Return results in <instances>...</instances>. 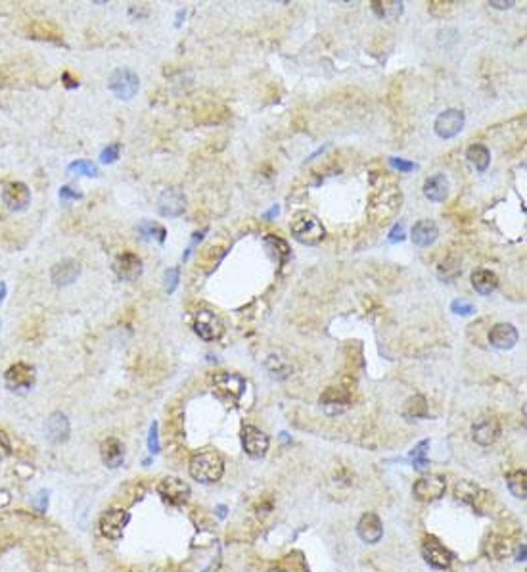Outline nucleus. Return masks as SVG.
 I'll use <instances>...</instances> for the list:
<instances>
[{
    "instance_id": "f257e3e1",
    "label": "nucleus",
    "mask_w": 527,
    "mask_h": 572,
    "mask_svg": "<svg viewBox=\"0 0 527 572\" xmlns=\"http://www.w3.org/2000/svg\"><path fill=\"white\" fill-rule=\"evenodd\" d=\"M224 475V461L215 449H201L190 459V476L201 484H213Z\"/></svg>"
},
{
    "instance_id": "f03ea898",
    "label": "nucleus",
    "mask_w": 527,
    "mask_h": 572,
    "mask_svg": "<svg viewBox=\"0 0 527 572\" xmlns=\"http://www.w3.org/2000/svg\"><path fill=\"white\" fill-rule=\"evenodd\" d=\"M291 237L301 244L315 246L322 242V238L326 237V229L320 223L319 217L311 216V214H301L291 223Z\"/></svg>"
},
{
    "instance_id": "7ed1b4c3",
    "label": "nucleus",
    "mask_w": 527,
    "mask_h": 572,
    "mask_svg": "<svg viewBox=\"0 0 527 572\" xmlns=\"http://www.w3.org/2000/svg\"><path fill=\"white\" fill-rule=\"evenodd\" d=\"M108 89L112 90L119 100H131L138 92V89H140V79H138V75L134 74L133 69L119 67V69H115L110 75Z\"/></svg>"
},
{
    "instance_id": "20e7f679",
    "label": "nucleus",
    "mask_w": 527,
    "mask_h": 572,
    "mask_svg": "<svg viewBox=\"0 0 527 572\" xmlns=\"http://www.w3.org/2000/svg\"><path fill=\"white\" fill-rule=\"evenodd\" d=\"M194 330L196 335L200 336L201 340L205 342H213V340H219L224 333V325L221 317L217 315L215 312H211L208 307L203 309H198L196 312V317H194Z\"/></svg>"
},
{
    "instance_id": "39448f33",
    "label": "nucleus",
    "mask_w": 527,
    "mask_h": 572,
    "mask_svg": "<svg viewBox=\"0 0 527 572\" xmlns=\"http://www.w3.org/2000/svg\"><path fill=\"white\" fill-rule=\"evenodd\" d=\"M401 208V193L391 186V188H382L378 194L372 196V204H370V216L374 219H384L386 221L387 217H391Z\"/></svg>"
},
{
    "instance_id": "423d86ee",
    "label": "nucleus",
    "mask_w": 527,
    "mask_h": 572,
    "mask_svg": "<svg viewBox=\"0 0 527 572\" xmlns=\"http://www.w3.org/2000/svg\"><path fill=\"white\" fill-rule=\"evenodd\" d=\"M270 440L263 431H259L253 424H245L242 428V447L252 459H263L268 452Z\"/></svg>"
},
{
    "instance_id": "0eeeda50",
    "label": "nucleus",
    "mask_w": 527,
    "mask_h": 572,
    "mask_svg": "<svg viewBox=\"0 0 527 572\" xmlns=\"http://www.w3.org/2000/svg\"><path fill=\"white\" fill-rule=\"evenodd\" d=\"M213 386L221 396H224L226 400L240 401V398L245 392V380L244 377H240L236 372H215L213 375Z\"/></svg>"
},
{
    "instance_id": "6e6552de",
    "label": "nucleus",
    "mask_w": 527,
    "mask_h": 572,
    "mask_svg": "<svg viewBox=\"0 0 527 572\" xmlns=\"http://www.w3.org/2000/svg\"><path fill=\"white\" fill-rule=\"evenodd\" d=\"M157 494L169 505L178 507L186 503V499L190 498V486L185 480L177 478V476H167V478H164L161 482L157 484Z\"/></svg>"
},
{
    "instance_id": "1a4fd4ad",
    "label": "nucleus",
    "mask_w": 527,
    "mask_h": 572,
    "mask_svg": "<svg viewBox=\"0 0 527 572\" xmlns=\"http://www.w3.org/2000/svg\"><path fill=\"white\" fill-rule=\"evenodd\" d=\"M131 515L125 509H110L100 517V532L110 540H121Z\"/></svg>"
},
{
    "instance_id": "9d476101",
    "label": "nucleus",
    "mask_w": 527,
    "mask_h": 572,
    "mask_svg": "<svg viewBox=\"0 0 527 572\" xmlns=\"http://www.w3.org/2000/svg\"><path fill=\"white\" fill-rule=\"evenodd\" d=\"M462 129H464V112L456 110V108L441 112L433 123V131L439 139H453L461 133Z\"/></svg>"
},
{
    "instance_id": "9b49d317",
    "label": "nucleus",
    "mask_w": 527,
    "mask_h": 572,
    "mask_svg": "<svg viewBox=\"0 0 527 572\" xmlns=\"http://www.w3.org/2000/svg\"><path fill=\"white\" fill-rule=\"evenodd\" d=\"M447 490V482L443 476L430 475L424 476L420 480H416L412 486V494L418 501H435L439 499Z\"/></svg>"
},
{
    "instance_id": "f8f14e48",
    "label": "nucleus",
    "mask_w": 527,
    "mask_h": 572,
    "mask_svg": "<svg viewBox=\"0 0 527 572\" xmlns=\"http://www.w3.org/2000/svg\"><path fill=\"white\" fill-rule=\"evenodd\" d=\"M498 436H500V423H498L497 417H482L472 426V438H474L475 444H479L483 447L493 446L498 440Z\"/></svg>"
},
{
    "instance_id": "ddd939ff",
    "label": "nucleus",
    "mask_w": 527,
    "mask_h": 572,
    "mask_svg": "<svg viewBox=\"0 0 527 572\" xmlns=\"http://www.w3.org/2000/svg\"><path fill=\"white\" fill-rule=\"evenodd\" d=\"M2 202L10 211H23V209L29 208L31 204V190L25 183H10L4 186L2 190Z\"/></svg>"
},
{
    "instance_id": "4468645a",
    "label": "nucleus",
    "mask_w": 527,
    "mask_h": 572,
    "mask_svg": "<svg viewBox=\"0 0 527 572\" xmlns=\"http://www.w3.org/2000/svg\"><path fill=\"white\" fill-rule=\"evenodd\" d=\"M186 196L178 188H165L157 198V211L164 217H178L185 214Z\"/></svg>"
},
{
    "instance_id": "2eb2a0df",
    "label": "nucleus",
    "mask_w": 527,
    "mask_h": 572,
    "mask_svg": "<svg viewBox=\"0 0 527 572\" xmlns=\"http://www.w3.org/2000/svg\"><path fill=\"white\" fill-rule=\"evenodd\" d=\"M422 555L428 565L439 568V571H445L453 563V553L447 550L445 545H441L435 538H426L422 545Z\"/></svg>"
},
{
    "instance_id": "dca6fc26",
    "label": "nucleus",
    "mask_w": 527,
    "mask_h": 572,
    "mask_svg": "<svg viewBox=\"0 0 527 572\" xmlns=\"http://www.w3.org/2000/svg\"><path fill=\"white\" fill-rule=\"evenodd\" d=\"M113 269H115V273H117L119 279L131 281V283H133V281H136V279L142 275L144 265H142V260L136 253L123 252L119 253L117 260L113 261Z\"/></svg>"
},
{
    "instance_id": "f3484780",
    "label": "nucleus",
    "mask_w": 527,
    "mask_h": 572,
    "mask_svg": "<svg viewBox=\"0 0 527 572\" xmlns=\"http://www.w3.org/2000/svg\"><path fill=\"white\" fill-rule=\"evenodd\" d=\"M320 405L324 407L328 415H340V413L349 409L351 398L342 388H328L320 398Z\"/></svg>"
},
{
    "instance_id": "a211bd4d",
    "label": "nucleus",
    "mask_w": 527,
    "mask_h": 572,
    "mask_svg": "<svg viewBox=\"0 0 527 572\" xmlns=\"http://www.w3.org/2000/svg\"><path fill=\"white\" fill-rule=\"evenodd\" d=\"M4 380H6V384L12 390L31 388L35 384V369L27 363H15L8 369L6 375H4Z\"/></svg>"
},
{
    "instance_id": "6ab92c4d",
    "label": "nucleus",
    "mask_w": 527,
    "mask_h": 572,
    "mask_svg": "<svg viewBox=\"0 0 527 572\" xmlns=\"http://www.w3.org/2000/svg\"><path fill=\"white\" fill-rule=\"evenodd\" d=\"M69 434H71V424H69V419H67L64 413H52L48 417L46 421V438L50 440L52 444H64L69 440Z\"/></svg>"
},
{
    "instance_id": "aec40b11",
    "label": "nucleus",
    "mask_w": 527,
    "mask_h": 572,
    "mask_svg": "<svg viewBox=\"0 0 527 572\" xmlns=\"http://www.w3.org/2000/svg\"><path fill=\"white\" fill-rule=\"evenodd\" d=\"M81 275V265L75 260H64L50 269V279L56 286H69Z\"/></svg>"
},
{
    "instance_id": "412c9836",
    "label": "nucleus",
    "mask_w": 527,
    "mask_h": 572,
    "mask_svg": "<svg viewBox=\"0 0 527 572\" xmlns=\"http://www.w3.org/2000/svg\"><path fill=\"white\" fill-rule=\"evenodd\" d=\"M489 342L493 348L497 349H512L518 344V330L510 325V323H497L491 328Z\"/></svg>"
},
{
    "instance_id": "4be33fe9",
    "label": "nucleus",
    "mask_w": 527,
    "mask_h": 572,
    "mask_svg": "<svg viewBox=\"0 0 527 572\" xmlns=\"http://www.w3.org/2000/svg\"><path fill=\"white\" fill-rule=\"evenodd\" d=\"M356 532L361 536V540L366 543H378L384 536V526L378 515L364 513L356 524Z\"/></svg>"
},
{
    "instance_id": "5701e85b",
    "label": "nucleus",
    "mask_w": 527,
    "mask_h": 572,
    "mask_svg": "<svg viewBox=\"0 0 527 572\" xmlns=\"http://www.w3.org/2000/svg\"><path fill=\"white\" fill-rule=\"evenodd\" d=\"M25 31H27V37L37 39V41H48V43L62 41V29L54 22H46V20H37V22L29 23Z\"/></svg>"
},
{
    "instance_id": "b1692460",
    "label": "nucleus",
    "mask_w": 527,
    "mask_h": 572,
    "mask_svg": "<svg viewBox=\"0 0 527 572\" xmlns=\"http://www.w3.org/2000/svg\"><path fill=\"white\" fill-rule=\"evenodd\" d=\"M439 237V227L435 221L431 219H422L412 227V232H410V238L416 246L420 248H426V246H431Z\"/></svg>"
},
{
    "instance_id": "393cba45",
    "label": "nucleus",
    "mask_w": 527,
    "mask_h": 572,
    "mask_svg": "<svg viewBox=\"0 0 527 572\" xmlns=\"http://www.w3.org/2000/svg\"><path fill=\"white\" fill-rule=\"evenodd\" d=\"M100 457L104 461L106 467L110 468H117L123 465V459H125V447L121 444V440L117 438H108L102 442L100 446Z\"/></svg>"
},
{
    "instance_id": "a878e982",
    "label": "nucleus",
    "mask_w": 527,
    "mask_h": 572,
    "mask_svg": "<svg viewBox=\"0 0 527 572\" xmlns=\"http://www.w3.org/2000/svg\"><path fill=\"white\" fill-rule=\"evenodd\" d=\"M454 496L456 499H461L462 503L472 507H479L483 499H485V491L477 486V484L470 482V480H461V482L454 486Z\"/></svg>"
},
{
    "instance_id": "bb28decb",
    "label": "nucleus",
    "mask_w": 527,
    "mask_h": 572,
    "mask_svg": "<svg viewBox=\"0 0 527 572\" xmlns=\"http://www.w3.org/2000/svg\"><path fill=\"white\" fill-rule=\"evenodd\" d=\"M424 196L431 202H445L449 196V179L445 175H431L424 183Z\"/></svg>"
},
{
    "instance_id": "cd10ccee",
    "label": "nucleus",
    "mask_w": 527,
    "mask_h": 572,
    "mask_svg": "<svg viewBox=\"0 0 527 572\" xmlns=\"http://www.w3.org/2000/svg\"><path fill=\"white\" fill-rule=\"evenodd\" d=\"M472 286H474L477 294L489 296V294H493L497 290L498 277L493 271H489V269H477V271H474V275H472Z\"/></svg>"
},
{
    "instance_id": "c85d7f7f",
    "label": "nucleus",
    "mask_w": 527,
    "mask_h": 572,
    "mask_svg": "<svg viewBox=\"0 0 527 572\" xmlns=\"http://www.w3.org/2000/svg\"><path fill=\"white\" fill-rule=\"evenodd\" d=\"M372 12L382 20H397L403 14L401 0H372Z\"/></svg>"
},
{
    "instance_id": "c756f323",
    "label": "nucleus",
    "mask_w": 527,
    "mask_h": 572,
    "mask_svg": "<svg viewBox=\"0 0 527 572\" xmlns=\"http://www.w3.org/2000/svg\"><path fill=\"white\" fill-rule=\"evenodd\" d=\"M265 367H267V371L270 372V377L276 380L288 379V377L291 375L290 361H288V359H286L284 356H280V354H273V356H268L267 361H265Z\"/></svg>"
},
{
    "instance_id": "7c9ffc66",
    "label": "nucleus",
    "mask_w": 527,
    "mask_h": 572,
    "mask_svg": "<svg viewBox=\"0 0 527 572\" xmlns=\"http://www.w3.org/2000/svg\"><path fill=\"white\" fill-rule=\"evenodd\" d=\"M506 484H508V490L514 498L526 499L527 496V473L524 468L520 470H514L506 476Z\"/></svg>"
},
{
    "instance_id": "2f4dec72",
    "label": "nucleus",
    "mask_w": 527,
    "mask_h": 572,
    "mask_svg": "<svg viewBox=\"0 0 527 572\" xmlns=\"http://www.w3.org/2000/svg\"><path fill=\"white\" fill-rule=\"evenodd\" d=\"M466 158H468V162L474 165L477 172H485L489 167L491 152L483 144H472L468 152H466Z\"/></svg>"
},
{
    "instance_id": "473e14b6",
    "label": "nucleus",
    "mask_w": 527,
    "mask_h": 572,
    "mask_svg": "<svg viewBox=\"0 0 527 572\" xmlns=\"http://www.w3.org/2000/svg\"><path fill=\"white\" fill-rule=\"evenodd\" d=\"M403 415L407 419H426L428 417V401L424 396H412L403 407Z\"/></svg>"
},
{
    "instance_id": "72a5a7b5",
    "label": "nucleus",
    "mask_w": 527,
    "mask_h": 572,
    "mask_svg": "<svg viewBox=\"0 0 527 572\" xmlns=\"http://www.w3.org/2000/svg\"><path fill=\"white\" fill-rule=\"evenodd\" d=\"M265 248H267V252L270 253L276 261H284L290 256V246H288V242L278 237L265 238Z\"/></svg>"
},
{
    "instance_id": "f704fd0d",
    "label": "nucleus",
    "mask_w": 527,
    "mask_h": 572,
    "mask_svg": "<svg viewBox=\"0 0 527 572\" xmlns=\"http://www.w3.org/2000/svg\"><path fill=\"white\" fill-rule=\"evenodd\" d=\"M138 232H140L144 238H150V240H157L159 244H164L165 238H167V230H165L164 225L154 223V221H142L138 225Z\"/></svg>"
},
{
    "instance_id": "c9c22d12",
    "label": "nucleus",
    "mask_w": 527,
    "mask_h": 572,
    "mask_svg": "<svg viewBox=\"0 0 527 572\" xmlns=\"http://www.w3.org/2000/svg\"><path fill=\"white\" fill-rule=\"evenodd\" d=\"M428 447H430V440H422L418 446H414V449L410 452V461H412V467L416 470H426L430 467V461L426 457L428 454Z\"/></svg>"
},
{
    "instance_id": "e433bc0d",
    "label": "nucleus",
    "mask_w": 527,
    "mask_h": 572,
    "mask_svg": "<svg viewBox=\"0 0 527 572\" xmlns=\"http://www.w3.org/2000/svg\"><path fill=\"white\" fill-rule=\"evenodd\" d=\"M438 275L439 279L443 281H453L456 277L461 275V261L454 260V258H447L439 263L438 267Z\"/></svg>"
},
{
    "instance_id": "4c0bfd02",
    "label": "nucleus",
    "mask_w": 527,
    "mask_h": 572,
    "mask_svg": "<svg viewBox=\"0 0 527 572\" xmlns=\"http://www.w3.org/2000/svg\"><path fill=\"white\" fill-rule=\"evenodd\" d=\"M67 173H69V175H85V177H96L98 167L92 164V162H87V160H79V162H73V164H69V167H67Z\"/></svg>"
},
{
    "instance_id": "58836bf2",
    "label": "nucleus",
    "mask_w": 527,
    "mask_h": 572,
    "mask_svg": "<svg viewBox=\"0 0 527 572\" xmlns=\"http://www.w3.org/2000/svg\"><path fill=\"white\" fill-rule=\"evenodd\" d=\"M119 154H121V144H119V142H113L108 148L102 150L100 162H102V164H113V162H117Z\"/></svg>"
},
{
    "instance_id": "ea45409f",
    "label": "nucleus",
    "mask_w": 527,
    "mask_h": 572,
    "mask_svg": "<svg viewBox=\"0 0 527 572\" xmlns=\"http://www.w3.org/2000/svg\"><path fill=\"white\" fill-rule=\"evenodd\" d=\"M451 312H453L454 315L466 317V315H474L475 307L470 304V302H466V300H454L453 304H451Z\"/></svg>"
},
{
    "instance_id": "a19ab883",
    "label": "nucleus",
    "mask_w": 527,
    "mask_h": 572,
    "mask_svg": "<svg viewBox=\"0 0 527 572\" xmlns=\"http://www.w3.org/2000/svg\"><path fill=\"white\" fill-rule=\"evenodd\" d=\"M451 8H453V2H443V0H433V2H430V12L433 15H438V18H443L445 14H449Z\"/></svg>"
},
{
    "instance_id": "79ce46f5",
    "label": "nucleus",
    "mask_w": 527,
    "mask_h": 572,
    "mask_svg": "<svg viewBox=\"0 0 527 572\" xmlns=\"http://www.w3.org/2000/svg\"><path fill=\"white\" fill-rule=\"evenodd\" d=\"M177 284H178V269L177 267L167 269V271H165V290H167L169 294H173V292L177 290Z\"/></svg>"
},
{
    "instance_id": "37998d69",
    "label": "nucleus",
    "mask_w": 527,
    "mask_h": 572,
    "mask_svg": "<svg viewBox=\"0 0 527 572\" xmlns=\"http://www.w3.org/2000/svg\"><path fill=\"white\" fill-rule=\"evenodd\" d=\"M389 164L394 165L399 173H410L416 169V164L407 162V160H403V158H389Z\"/></svg>"
},
{
    "instance_id": "c03bdc74",
    "label": "nucleus",
    "mask_w": 527,
    "mask_h": 572,
    "mask_svg": "<svg viewBox=\"0 0 527 572\" xmlns=\"http://www.w3.org/2000/svg\"><path fill=\"white\" fill-rule=\"evenodd\" d=\"M148 449L152 454H159V438H157V423L150 424V434H148Z\"/></svg>"
},
{
    "instance_id": "a18cd8bd",
    "label": "nucleus",
    "mask_w": 527,
    "mask_h": 572,
    "mask_svg": "<svg viewBox=\"0 0 527 572\" xmlns=\"http://www.w3.org/2000/svg\"><path fill=\"white\" fill-rule=\"evenodd\" d=\"M59 198L64 202H69V200H81L82 194L77 193V190H73L71 186H62L59 188Z\"/></svg>"
},
{
    "instance_id": "49530a36",
    "label": "nucleus",
    "mask_w": 527,
    "mask_h": 572,
    "mask_svg": "<svg viewBox=\"0 0 527 572\" xmlns=\"http://www.w3.org/2000/svg\"><path fill=\"white\" fill-rule=\"evenodd\" d=\"M405 240V227H403V223L395 225L394 229H391V232H389V242H403Z\"/></svg>"
},
{
    "instance_id": "de8ad7c7",
    "label": "nucleus",
    "mask_w": 527,
    "mask_h": 572,
    "mask_svg": "<svg viewBox=\"0 0 527 572\" xmlns=\"http://www.w3.org/2000/svg\"><path fill=\"white\" fill-rule=\"evenodd\" d=\"M62 79H64V85H66L67 89H75V87H79V81H77V79H73V77L67 74V71L62 75Z\"/></svg>"
},
{
    "instance_id": "09e8293b",
    "label": "nucleus",
    "mask_w": 527,
    "mask_h": 572,
    "mask_svg": "<svg viewBox=\"0 0 527 572\" xmlns=\"http://www.w3.org/2000/svg\"><path fill=\"white\" fill-rule=\"evenodd\" d=\"M489 4L493 8H510L514 2H512V0H508V2H497V0H491Z\"/></svg>"
},
{
    "instance_id": "8fccbe9b",
    "label": "nucleus",
    "mask_w": 527,
    "mask_h": 572,
    "mask_svg": "<svg viewBox=\"0 0 527 572\" xmlns=\"http://www.w3.org/2000/svg\"><path fill=\"white\" fill-rule=\"evenodd\" d=\"M4 298H6V284L0 283V304L4 302Z\"/></svg>"
},
{
    "instance_id": "3c124183",
    "label": "nucleus",
    "mask_w": 527,
    "mask_h": 572,
    "mask_svg": "<svg viewBox=\"0 0 527 572\" xmlns=\"http://www.w3.org/2000/svg\"><path fill=\"white\" fill-rule=\"evenodd\" d=\"M278 211H280V209H278V206H275V208L270 209V211H268V214H267V216H265V217H267V219H270V217H273V216H278Z\"/></svg>"
},
{
    "instance_id": "603ef678",
    "label": "nucleus",
    "mask_w": 527,
    "mask_h": 572,
    "mask_svg": "<svg viewBox=\"0 0 527 572\" xmlns=\"http://www.w3.org/2000/svg\"><path fill=\"white\" fill-rule=\"evenodd\" d=\"M524 555H526V545H521V550H520V561H526V557H524Z\"/></svg>"
},
{
    "instance_id": "864d4df0",
    "label": "nucleus",
    "mask_w": 527,
    "mask_h": 572,
    "mask_svg": "<svg viewBox=\"0 0 527 572\" xmlns=\"http://www.w3.org/2000/svg\"><path fill=\"white\" fill-rule=\"evenodd\" d=\"M267 572H286V571H282V568H268Z\"/></svg>"
}]
</instances>
